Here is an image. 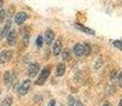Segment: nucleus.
Listing matches in <instances>:
<instances>
[{
	"label": "nucleus",
	"instance_id": "dca6fc26",
	"mask_svg": "<svg viewBox=\"0 0 122 106\" xmlns=\"http://www.w3.org/2000/svg\"><path fill=\"white\" fill-rule=\"evenodd\" d=\"M112 45H114L116 48H118L119 50L122 51V40H114L112 41Z\"/></svg>",
	"mask_w": 122,
	"mask_h": 106
},
{
	"label": "nucleus",
	"instance_id": "4be33fe9",
	"mask_svg": "<svg viewBox=\"0 0 122 106\" xmlns=\"http://www.w3.org/2000/svg\"><path fill=\"white\" fill-rule=\"evenodd\" d=\"M74 106H84V104L81 102V101H76V102L74 103Z\"/></svg>",
	"mask_w": 122,
	"mask_h": 106
},
{
	"label": "nucleus",
	"instance_id": "4468645a",
	"mask_svg": "<svg viewBox=\"0 0 122 106\" xmlns=\"http://www.w3.org/2000/svg\"><path fill=\"white\" fill-rule=\"evenodd\" d=\"M12 101H13V98L12 96H5V98L3 99V101H2V104L1 106H11L12 105Z\"/></svg>",
	"mask_w": 122,
	"mask_h": 106
},
{
	"label": "nucleus",
	"instance_id": "aec40b11",
	"mask_svg": "<svg viewBox=\"0 0 122 106\" xmlns=\"http://www.w3.org/2000/svg\"><path fill=\"white\" fill-rule=\"evenodd\" d=\"M48 106H55V100L54 99H52V100L48 103Z\"/></svg>",
	"mask_w": 122,
	"mask_h": 106
},
{
	"label": "nucleus",
	"instance_id": "f03ea898",
	"mask_svg": "<svg viewBox=\"0 0 122 106\" xmlns=\"http://www.w3.org/2000/svg\"><path fill=\"white\" fill-rule=\"evenodd\" d=\"M30 85H31L30 80H25V81L19 85V87H18V89H17L18 95L19 96H25L27 95L28 91H29V89H30Z\"/></svg>",
	"mask_w": 122,
	"mask_h": 106
},
{
	"label": "nucleus",
	"instance_id": "393cba45",
	"mask_svg": "<svg viewBox=\"0 0 122 106\" xmlns=\"http://www.w3.org/2000/svg\"><path fill=\"white\" fill-rule=\"evenodd\" d=\"M103 106H111V104H108V103H105V104L103 105Z\"/></svg>",
	"mask_w": 122,
	"mask_h": 106
},
{
	"label": "nucleus",
	"instance_id": "39448f33",
	"mask_svg": "<svg viewBox=\"0 0 122 106\" xmlns=\"http://www.w3.org/2000/svg\"><path fill=\"white\" fill-rule=\"evenodd\" d=\"M54 38H55L54 32H53L52 30H50V29L46 30V32H45V42H46L48 46L54 41Z\"/></svg>",
	"mask_w": 122,
	"mask_h": 106
},
{
	"label": "nucleus",
	"instance_id": "412c9836",
	"mask_svg": "<svg viewBox=\"0 0 122 106\" xmlns=\"http://www.w3.org/2000/svg\"><path fill=\"white\" fill-rule=\"evenodd\" d=\"M70 102H69V104H70V106H73L74 105V103H76V102H74V99L73 98H72V96H70Z\"/></svg>",
	"mask_w": 122,
	"mask_h": 106
},
{
	"label": "nucleus",
	"instance_id": "a878e982",
	"mask_svg": "<svg viewBox=\"0 0 122 106\" xmlns=\"http://www.w3.org/2000/svg\"><path fill=\"white\" fill-rule=\"evenodd\" d=\"M58 106H62V105H58Z\"/></svg>",
	"mask_w": 122,
	"mask_h": 106
},
{
	"label": "nucleus",
	"instance_id": "ddd939ff",
	"mask_svg": "<svg viewBox=\"0 0 122 106\" xmlns=\"http://www.w3.org/2000/svg\"><path fill=\"white\" fill-rule=\"evenodd\" d=\"M13 74L11 73L10 71H5L4 72V75H3V80H4V83L6 85H10L12 84V82H13Z\"/></svg>",
	"mask_w": 122,
	"mask_h": 106
},
{
	"label": "nucleus",
	"instance_id": "f3484780",
	"mask_svg": "<svg viewBox=\"0 0 122 106\" xmlns=\"http://www.w3.org/2000/svg\"><path fill=\"white\" fill-rule=\"evenodd\" d=\"M63 52V58L64 60H69L70 58V52H69V50H64V51H62Z\"/></svg>",
	"mask_w": 122,
	"mask_h": 106
},
{
	"label": "nucleus",
	"instance_id": "6ab92c4d",
	"mask_svg": "<svg viewBox=\"0 0 122 106\" xmlns=\"http://www.w3.org/2000/svg\"><path fill=\"white\" fill-rule=\"evenodd\" d=\"M118 81H119V84H120V86L122 87V72H120L118 75Z\"/></svg>",
	"mask_w": 122,
	"mask_h": 106
},
{
	"label": "nucleus",
	"instance_id": "9d476101",
	"mask_svg": "<svg viewBox=\"0 0 122 106\" xmlns=\"http://www.w3.org/2000/svg\"><path fill=\"white\" fill-rule=\"evenodd\" d=\"M52 51H53V55L54 56L60 55L61 52H62V41H61L60 38L56 39V41L54 42L53 48H52Z\"/></svg>",
	"mask_w": 122,
	"mask_h": 106
},
{
	"label": "nucleus",
	"instance_id": "f257e3e1",
	"mask_svg": "<svg viewBox=\"0 0 122 106\" xmlns=\"http://www.w3.org/2000/svg\"><path fill=\"white\" fill-rule=\"evenodd\" d=\"M49 75H50V68L49 67H45L43 70L39 73V76L37 77V80L35 81V84L38 85V86H41L46 83V81L48 80Z\"/></svg>",
	"mask_w": 122,
	"mask_h": 106
},
{
	"label": "nucleus",
	"instance_id": "423d86ee",
	"mask_svg": "<svg viewBox=\"0 0 122 106\" xmlns=\"http://www.w3.org/2000/svg\"><path fill=\"white\" fill-rule=\"evenodd\" d=\"M27 18H28L27 13H25V12H18V13L15 15L14 19H15V22L17 23V25H22L25 20H27Z\"/></svg>",
	"mask_w": 122,
	"mask_h": 106
},
{
	"label": "nucleus",
	"instance_id": "a211bd4d",
	"mask_svg": "<svg viewBox=\"0 0 122 106\" xmlns=\"http://www.w3.org/2000/svg\"><path fill=\"white\" fill-rule=\"evenodd\" d=\"M4 18H5V11H4L3 9H1V10H0V23H2Z\"/></svg>",
	"mask_w": 122,
	"mask_h": 106
},
{
	"label": "nucleus",
	"instance_id": "f8f14e48",
	"mask_svg": "<svg viewBox=\"0 0 122 106\" xmlns=\"http://www.w3.org/2000/svg\"><path fill=\"white\" fill-rule=\"evenodd\" d=\"M74 27H76V29L81 30V31H83V32L87 33V34H91V35L95 34V31H93V30L89 29V28L85 27V25H81V23H74Z\"/></svg>",
	"mask_w": 122,
	"mask_h": 106
},
{
	"label": "nucleus",
	"instance_id": "20e7f679",
	"mask_svg": "<svg viewBox=\"0 0 122 106\" xmlns=\"http://www.w3.org/2000/svg\"><path fill=\"white\" fill-rule=\"evenodd\" d=\"M13 52L11 50H3L0 52V64H5L12 58Z\"/></svg>",
	"mask_w": 122,
	"mask_h": 106
},
{
	"label": "nucleus",
	"instance_id": "b1692460",
	"mask_svg": "<svg viewBox=\"0 0 122 106\" xmlns=\"http://www.w3.org/2000/svg\"><path fill=\"white\" fill-rule=\"evenodd\" d=\"M119 106H122V99L120 100V102H119Z\"/></svg>",
	"mask_w": 122,
	"mask_h": 106
},
{
	"label": "nucleus",
	"instance_id": "0eeeda50",
	"mask_svg": "<svg viewBox=\"0 0 122 106\" xmlns=\"http://www.w3.org/2000/svg\"><path fill=\"white\" fill-rule=\"evenodd\" d=\"M11 25H12V21L8 20L5 22V25H3V28L0 29V39H2L3 37H5L8 35V33L11 31Z\"/></svg>",
	"mask_w": 122,
	"mask_h": 106
},
{
	"label": "nucleus",
	"instance_id": "9b49d317",
	"mask_svg": "<svg viewBox=\"0 0 122 106\" xmlns=\"http://www.w3.org/2000/svg\"><path fill=\"white\" fill-rule=\"evenodd\" d=\"M65 71H66V66H65L64 63H60L56 67V71H55V74L57 76H63L65 74Z\"/></svg>",
	"mask_w": 122,
	"mask_h": 106
},
{
	"label": "nucleus",
	"instance_id": "7ed1b4c3",
	"mask_svg": "<svg viewBox=\"0 0 122 106\" xmlns=\"http://www.w3.org/2000/svg\"><path fill=\"white\" fill-rule=\"evenodd\" d=\"M73 53L76 54L78 57H82L85 54H87L86 52V46L84 44H76L73 47Z\"/></svg>",
	"mask_w": 122,
	"mask_h": 106
},
{
	"label": "nucleus",
	"instance_id": "6e6552de",
	"mask_svg": "<svg viewBox=\"0 0 122 106\" xmlns=\"http://www.w3.org/2000/svg\"><path fill=\"white\" fill-rule=\"evenodd\" d=\"M39 71V66L38 64H31V65L29 66V69H28V74H29L30 77H34L36 76L37 73H38Z\"/></svg>",
	"mask_w": 122,
	"mask_h": 106
},
{
	"label": "nucleus",
	"instance_id": "5701e85b",
	"mask_svg": "<svg viewBox=\"0 0 122 106\" xmlns=\"http://www.w3.org/2000/svg\"><path fill=\"white\" fill-rule=\"evenodd\" d=\"M2 4H3V0H0V8L2 6Z\"/></svg>",
	"mask_w": 122,
	"mask_h": 106
},
{
	"label": "nucleus",
	"instance_id": "1a4fd4ad",
	"mask_svg": "<svg viewBox=\"0 0 122 106\" xmlns=\"http://www.w3.org/2000/svg\"><path fill=\"white\" fill-rule=\"evenodd\" d=\"M16 38H17V34H16L15 30H11L6 35V40L10 46H14L16 44Z\"/></svg>",
	"mask_w": 122,
	"mask_h": 106
},
{
	"label": "nucleus",
	"instance_id": "2eb2a0df",
	"mask_svg": "<svg viewBox=\"0 0 122 106\" xmlns=\"http://www.w3.org/2000/svg\"><path fill=\"white\" fill-rule=\"evenodd\" d=\"M43 44H44V37L41 36V35H39V36H37V38H36V46L41 48V47L43 46Z\"/></svg>",
	"mask_w": 122,
	"mask_h": 106
}]
</instances>
